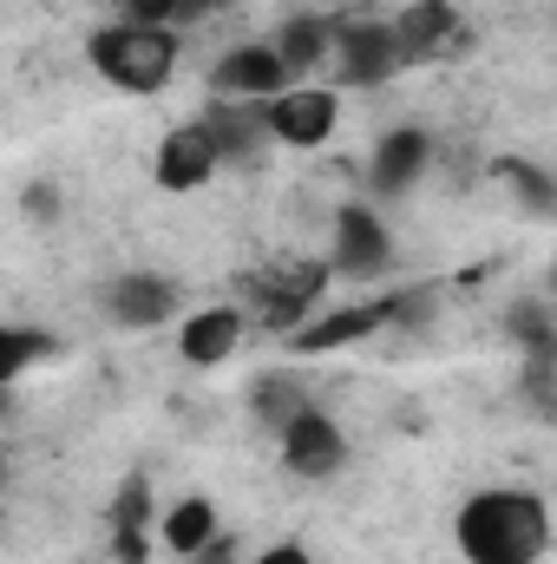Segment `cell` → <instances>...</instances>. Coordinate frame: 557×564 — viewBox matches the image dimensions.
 <instances>
[{
    "mask_svg": "<svg viewBox=\"0 0 557 564\" xmlns=\"http://www.w3.org/2000/svg\"><path fill=\"white\" fill-rule=\"evenodd\" d=\"M452 545L466 564H538L551 552V506L525 486H485L459 506Z\"/></svg>",
    "mask_w": 557,
    "mask_h": 564,
    "instance_id": "6da1fadb",
    "label": "cell"
},
{
    "mask_svg": "<svg viewBox=\"0 0 557 564\" xmlns=\"http://www.w3.org/2000/svg\"><path fill=\"white\" fill-rule=\"evenodd\" d=\"M86 59H92V73H99L106 86H119V93H132V99L164 93L171 73H177V26L119 20V26H106V33L86 40Z\"/></svg>",
    "mask_w": 557,
    "mask_h": 564,
    "instance_id": "7a4b0ae2",
    "label": "cell"
},
{
    "mask_svg": "<svg viewBox=\"0 0 557 564\" xmlns=\"http://www.w3.org/2000/svg\"><path fill=\"white\" fill-rule=\"evenodd\" d=\"M328 257L321 263H288V270H270V276H250V322H263L270 335H295L302 322H315V302L328 295Z\"/></svg>",
    "mask_w": 557,
    "mask_h": 564,
    "instance_id": "3957f363",
    "label": "cell"
},
{
    "mask_svg": "<svg viewBox=\"0 0 557 564\" xmlns=\"http://www.w3.org/2000/svg\"><path fill=\"white\" fill-rule=\"evenodd\" d=\"M407 73L394 20H335V79L341 86H387Z\"/></svg>",
    "mask_w": 557,
    "mask_h": 564,
    "instance_id": "277c9868",
    "label": "cell"
},
{
    "mask_svg": "<svg viewBox=\"0 0 557 564\" xmlns=\"http://www.w3.org/2000/svg\"><path fill=\"white\" fill-rule=\"evenodd\" d=\"M263 119H270V139L276 144L315 151V144L335 139V126H341V93L335 86H315V79H295L288 93H276L263 106Z\"/></svg>",
    "mask_w": 557,
    "mask_h": 564,
    "instance_id": "5b68a950",
    "label": "cell"
},
{
    "mask_svg": "<svg viewBox=\"0 0 557 564\" xmlns=\"http://www.w3.org/2000/svg\"><path fill=\"white\" fill-rule=\"evenodd\" d=\"M328 270L354 282H381L394 270V237H387V217L374 204H341L335 210V250H328Z\"/></svg>",
    "mask_w": 557,
    "mask_h": 564,
    "instance_id": "8992f818",
    "label": "cell"
},
{
    "mask_svg": "<svg viewBox=\"0 0 557 564\" xmlns=\"http://www.w3.org/2000/svg\"><path fill=\"white\" fill-rule=\"evenodd\" d=\"M295 86V73L282 66L276 40H243L230 46L217 66H210V99H250V106H270L276 93Z\"/></svg>",
    "mask_w": 557,
    "mask_h": 564,
    "instance_id": "52a82bcc",
    "label": "cell"
},
{
    "mask_svg": "<svg viewBox=\"0 0 557 564\" xmlns=\"http://www.w3.org/2000/svg\"><path fill=\"white\" fill-rule=\"evenodd\" d=\"M157 191H171V197H190V191H204L217 171H223V151L210 139V126L204 119H190V126H171L164 139H157Z\"/></svg>",
    "mask_w": 557,
    "mask_h": 564,
    "instance_id": "ba28073f",
    "label": "cell"
},
{
    "mask_svg": "<svg viewBox=\"0 0 557 564\" xmlns=\"http://www.w3.org/2000/svg\"><path fill=\"white\" fill-rule=\"evenodd\" d=\"M276 446H282V466H288L295 479H335V473L348 466V433L328 421L321 408H302V414L276 433Z\"/></svg>",
    "mask_w": 557,
    "mask_h": 564,
    "instance_id": "9c48e42d",
    "label": "cell"
},
{
    "mask_svg": "<svg viewBox=\"0 0 557 564\" xmlns=\"http://www.w3.org/2000/svg\"><path fill=\"white\" fill-rule=\"evenodd\" d=\"M381 328H394V302H387V295H374V302H348V308H328V315L302 322V328L282 335V341H288V355H335V348L368 341V335H381Z\"/></svg>",
    "mask_w": 557,
    "mask_h": 564,
    "instance_id": "30bf717a",
    "label": "cell"
},
{
    "mask_svg": "<svg viewBox=\"0 0 557 564\" xmlns=\"http://www.w3.org/2000/svg\"><path fill=\"white\" fill-rule=\"evenodd\" d=\"M426 164H433V139H426V126H394V132L374 139L368 184H374V197H407L419 177H426Z\"/></svg>",
    "mask_w": 557,
    "mask_h": 564,
    "instance_id": "8fae6325",
    "label": "cell"
},
{
    "mask_svg": "<svg viewBox=\"0 0 557 564\" xmlns=\"http://www.w3.org/2000/svg\"><path fill=\"white\" fill-rule=\"evenodd\" d=\"M243 335H250V308L217 302V308L184 315V328H177V355H184L190 368H223V361L243 348Z\"/></svg>",
    "mask_w": 557,
    "mask_h": 564,
    "instance_id": "7c38bea8",
    "label": "cell"
},
{
    "mask_svg": "<svg viewBox=\"0 0 557 564\" xmlns=\"http://www.w3.org/2000/svg\"><path fill=\"white\" fill-rule=\"evenodd\" d=\"M99 308L119 322V328H164L177 315V282L171 276H151V270H132V276H112Z\"/></svg>",
    "mask_w": 557,
    "mask_h": 564,
    "instance_id": "4fadbf2b",
    "label": "cell"
},
{
    "mask_svg": "<svg viewBox=\"0 0 557 564\" xmlns=\"http://www.w3.org/2000/svg\"><path fill=\"white\" fill-rule=\"evenodd\" d=\"M112 558L119 564H144L151 558V539H157V499H151V479L132 473L119 492H112Z\"/></svg>",
    "mask_w": 557,
    "mask_h": 564,
    "instance_id": "5bb4252c",
    "label": "cell"
},
{
    "mask_svg": "<svg viewBox=\"0 0 557 564\" xmlns=\"http://www.w3.org/2000/svg\"><path fill=\"white\" fill-rule=\"evenodd\" d=\"M204 126H210V139H217V151H223V164H256V158L276 144L270 139L263 106H250V99H210Z\"/></svg>",
    "mask_w": 557,
    "mask_h": 564,
    "instance_id": "9a60e30c",
    "label": "cell"
},
{
    "mask_svg": "<svg viewBox=\"0 0 557 564\" xmlns=\"http://www.w3.org/2000/svg\"><path fill=\"white\" fill-rule=\"evenodd\" d=\"M394 26H401V53H407V66H426V59H439V53H452V46L466 40V20H459L452 0H414Z\"/></svg>",
    "mask_w": 557,
    "mask_h": 564,
    "instance_id": "2e32d148",
    "label": "cell"
},
{
    "mask_svg": "<svg viewBox=\"0 0 557 564\" xmlns=\"http://www.w3.org/2000/svg\"><path fill=\"white\" fill-rule=\"evenodd\" d=\"M217 532H223V519H217L210 492H184V499H171L164 519H157V545H164L171 558H197Z\"/></svg>",
    "mask_w": 557,
    "mask_h": 564,
    "instance_id": "e0dca14e",
    "label": "cell"
},
{
    "mask_svg": "<svg viewBox=\"0 0 557 564\" xmlns=\"http://www.w3.org/2000/svg\"><path fill=\"white\" fill-rule=\"evenodd\" d=\"M276 53L295 79L335 66V20H328V13H288L276 26Z\"/></svg>",
    "mask_w": 557,
    "mask_h": 564,
    "instance_id": "ac0fdd59",
    "label": "cell"
},
{
    "mask_svg": "<svg viewBox=\"0 0 557 564\" xmlns=\"http://www.w3.org/2000/svg\"><path fill=\"white\" fill-rule=\"evenodd\" d=\"M499 177H505V191H512V204H518L525 217L557 224V171L532 164V158H499Z\"/></svg>",
    "mask_w": 557,
    "mask_h": 564,
    "instance_id": "d6986e66",
    "label": "cell"
},
{
    "mask_svg": "<svg viewBox=\"0 0 557 564\" xmlns=\"http://www.w3.org/2000/svg\"><path fill=\"white\" fill-rule=\"evenodd\" d=\"M505 328H512V341L525 348V361H538V368H557V322L545 302H518L512 315H505Z\"/></svg>",
    "mask_w": 557,
    "mask_h": 564,
    "instance_id": "ffe728a7",
    "label": "cell"
},
{
    "mask_svg": "<svg viewBox=\"0 0 557 564\" xmlns=\"http://www.w3.org/2000/svg\"><path fill=\"white\" fill-rule=\"evenodd\" d=\"M302 408H315V401H308L295 381H282V375H263V381H250V414L270 426V433H282V426L295 421Z\"/></svg>",
    "mask_w": 557,
    "mask_h": 564,
    "instance_id": "44dd1931",
    "label": "cell"
},
{
    "mask_svg": "<svg viewBox=\"0 0 557 564\" xmlns=\"http://www.w3.org/2000/svg\"><path fill=\"white\" fill-rule=\"evenodd\" d=\"M0 348H7V361H0V381H20L33 361H46V355H53V335H46V328H26V322H13V328L0 335Z\"/></svg>",
    "mask_w": 557,
    "mask_h": 564,
    "instance_id": "7402d4cb",
    "label": "cell"
},
{
    "mask_svg": "<svg viewBox=\"0 0 557 564\" xmlns=\"http://www.w3.org/2000/svg\"><path fill=\"white\" fill-rule=\"evenodd\" d=\"M394 302V328H419L439 315V282H407V289H387Z\"/></svg>",
    "mask_w": 557,
    "mask_h": 564,
    "instance_id": "603a6c76",
    "label": "cell"
},
{
    "mask_svg": "<svg viewBox=\"0 0 557 564\" xmlns=\"http://www.w3.org/2000/svg\"><path fill=\"white\" fill-rule=\"evenodd\" d=\"M125 20H139V26H184L177 0H125Z\"/></svg>",
    "mask_w": 557,
    "mask_h": 564,
    "instance_id": "cb8c5ba5",
    "label": "cell"
},
{
    "mask_svg": "<svg viewBox=\"0 0 557 564\" xmlns=\"http://www.w3.org/2000/svg\"><path fill=\"white\" fill-rule=\"evenodd\" d=\"M20 204H26V217H33V224H53V217H59V184H26V197H20Z\"/></svg>",
    "mask_w": 557,
    "mask_h": 564,
    "instance_id": "d4e9b609",
    "label": "cell"
},
{
    "mask_svg": "<svg viewBox=\"0 0 557 564\" xmlns=\"http://www.w3.org/2000/svg\"><path fill=\"white\" fill-rule=\"evenodd\" d=\"M250 564H315V558H308V552H302L295 539H282V545H263V552H256Z\"/></svg>",
    "mask_w": 557,
    "mask_h": 564,
    "instance_id": "484cf974",
    "label": "cell"
},
{
    "mask_svg": "<svg viewBox=\"0 0 557 564\" xmlns=\"http://www.w3.org/2000/svg\"><path fill=\"white\" fill-rule=\"evenodd\" d=\"M184 564H237V539H230V532H217L197 558H184Z\"/></svg>",
    "mask_w": 557,
    "mask_h": 564,
    "instance_id": "4316f807",
    "label": "cell"
},
{
    "mask_svg": "<svg viewBox=\"0 0 557 564\" xmlns=\"http://www.w3.org/2000/svg\"><path fill=\"white\" fill-rule=\"evenodd\" d=\"M210 7H217V0H177V13H184V20H204Z\"/></svg>",
    "mask_w": 557,
    "mask_h": 564,
    "instance_id": "83f0119b",
    "label": "cell"
},
{
    "mask_svg": "<svg viewBox=\"0 0 557 564\" xmlns=\"http://www.w3.org/2000/svg\"><path fill=\"white\" fill-rule=\"evenodd\" d=\"M341 7H374V0H341Z\"/></svg>",
    "mask_w": 557,
    "mask_h": 564,
    "instance_id": "f1b7e54d",
    "label": "cell"
},
{
    "mask_svg": "<svg viewBox=\"0 0 557 564\" xmlns=\"http://www.w3.org/2000/svg\"><path fill=\"white\" fill-rule=\"evenodd\" d=\"M551 295H557V257H551Z\"/></svg>",
    "mask_w": 557,
    "mask_h": 564,
    "instance_id": "f546056e",
    "label": "cell"
}]
</instances>
